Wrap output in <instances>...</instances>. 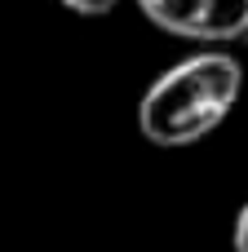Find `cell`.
I'll list each match as a JSON object with an SVG mask.
<instances>
[{
    "instance_id": "6da1fadb",
    "label": "cell",
    "mask_w": 248,
    "mask_h": 252,
    "mask_svg": "<svg viewBox=\"0 0 248 252\" xmlns=\"http://www.w3.org/2000/svg\"><path fill=\"white\" fill-rule=\"evenodd\" d=\"M244 66L226 49H200L164 66L138 97V128L151 146L177 151L209 137L240 102Z\"/></svg>"
},
{
    "instance_id": "7a4b0ae2",
    "label": "cell",
    "mask_w": 248,
    "mask_h": 252,
    "mask_svg": "<svg viewBox=\"0 0 248 252\" xmlns=\"http://www.w3.org/2000/svg\"><path fill=\"white\" fill-rule=\"evenodd\" d=\"M138 9L160 31L209 49L248 40V0H138Z\"/></svg>"
},
{
    "instance_id": "3957f363",
    "label": "cell",
    "mask_w": 248,
    "mask_h": 252,
    "mask_svg": "<svg viewBox=\"0 0 248 252\" xmlns=\"http://www.w3.org/2000/svg\"><path fill=\"white\" fill-rule=\"evenodd\" d=\"M62 9H71V13H84V18H102V13H111L120 0H58Z\"/></svg>"
},
{
    "instance_id": "277c9868",
    "label": "cell",
    "mask_w": 248,
    "mask_h": 252,
    "mask_svg": "<svg viewBox=\"0 0 248 252\" xmlns=\"http://www.w3.org/2000/svg\"><path fill=\"white\" fill-rule=\"evenodd\" d=\"M231 248H235V252H248V199H244V208L235 213V230H231Z\"/></svg>"
}]
</instances>
